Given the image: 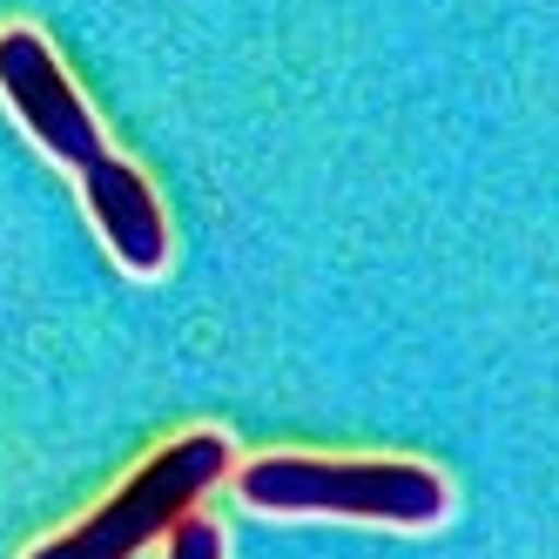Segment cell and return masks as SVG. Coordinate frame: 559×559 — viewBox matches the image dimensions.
I'll return each instance as SVG.
<instances>
[{
  "mask_svg": "<svg viewBox=\"0 0 559 559\" xmlns=\"http://www.w3.org/2000/svg\"><path fill=\"white\" fill-rule=\"evenodd\" d=\"M236 492L276 519H350V526L431 533L452 512L445 472L418 459H317V452H263L236 472Z\"/></svg>",
  "mask_w": 559,
  "mask_h": 559,
  "instance_id": "6da1fadb",
  "label": "cell"
},
{
  "mask_svg": "<svg viewBox=\"0 0 559 559\" xmlns=\"http://www.w3.org/2000/svg\"><path fill=\"white\" fill-rule=\"evenodd\" d=\"M0 102H8V115L34 135V148H48L74 176L108 155V135L95 122V108L82 102V88L68 82L61 55L21 21L0 27Z\"/></svg>",
  "mask_w": 559,
  "mask_h": 559,
  "instance_id": "3957f363",
  "label": "cell"
},
{
  "mask_svg": "<svg viewBox=\"0 0 559 559\" xmlns=\"http://www.w3.org/2000/svg\"><path fill=\"white\" fill-rule=\"evenodd\" d=\"M82 203L102 229L108 257L129 276H163L169 270V216H163V203H155V189L135 163H122V155L88 163L82 169Z\"/></svg>",
  "mask_w": 559,
  "mask_h": 559,
  "instance_id": "277c9868",
  "label": "cell"
},
{
  "mask_svg": "<svg viewBox=\"0 0 559 559\" xmlns=\"http://www.w3.org/2000/svg\"><path fill=\"white\" fill-rule=\"evenodd\" d=\"M163 559H223V526L203 512H189L182 526L163 539Z\"/></svg>",
  "mask_w": 559,
  "mask_h": 559,
  "instance_id": "5b68a950",
  "label": "cell"
},
{
  "mask_svg": "<svg viewBox=\"0 0 559 559\" xmlns=\"http://www.w3.org/2000/svg\"><path fill=\"white\" fill-rule=\"evenodd\" d=\"M223 472H229V438L223 431H182L163 452H148V465L129 486H115L82 526L41 539L27 559H135L155 539H169L189 519V506L203 499Z\"/></svg>",
  "mask_w": 559,
  "mask_h": 559,
  "instance_id": "7a4b0ae2",
  "label": "cell"
}]
</instances>
